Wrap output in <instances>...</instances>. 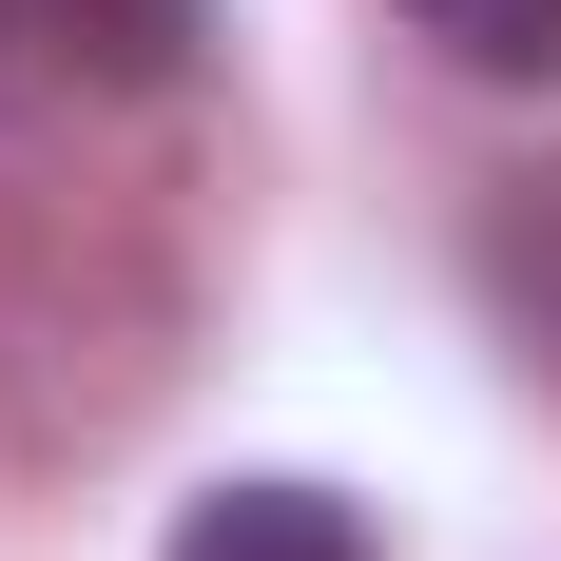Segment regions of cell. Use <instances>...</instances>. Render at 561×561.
Listing matches in <instances>:
<instances>
[{
  "label": "cell",
  "instance_id": "6da1fadb",
  "mask_svg": "<svg viewBox=\"0 0 561 561\" xmlns=\"http://www.w3.org/2000/svg\"><path fill=\"white\" fill-rule=\"evenodd\" d=\"M156 561H368V523L330 504V484H290V465H252V484H214V504H174Z\"/></svg>",
  "mask_w": 561,
  "mask_h": 561
},
{
  "label": "cell",
  "instance_id": "7a4b0ae2",
  "mask_svg": "<svg viewBox=\"0 0 561 561\" xmlns=\"http://www.w3.org/2000/svg\"><path fill=\"white\" fill-rule=\"evenodd\" d=\"M39 39L98 78V98H174L194 39H214V0H39Z\"/></svg>",
  "mask_w": 561,
  "mask_h": 561
},
{
  "label": "cell",
  "instance_id": "3957f363",
  "mask_svg": "<svg viewBox=\"0 0 561 561\" xmlns=\"http://www.w3.org/2000/svg\"><path fill=\"white\" fill-rule=\"evenodd\" d=\"M407 39L465 78H561V0H407Z\"/></svg>",
  "mask_w": 561,
  "mask_h": 561
},
{
  "label": "cell",
  "instance_id": "277c9868",
  "mask_svg": "<svg viewBox=\"0 0 561 561\" xmlns=\"http://www.w3.org/2000/svg\"><path fill=\"white\" fill-rule=\"evenodd\" d=\"M484 290H504V330H523V368L561 388V194H542V214H504V232H484Z\"/></svg>",
  "mask_w": 561,
  "mask_h": 561
}]
</instances>
